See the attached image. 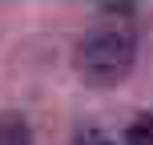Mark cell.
Here are the masks:
<instances>
[{"mask_svg": "<svg viewBox=\"0 0 153 145\" xmlns=\"http://www.w3.org/2000/svg\"><path fill=\"white\" fill-rule=\"evenodd\" d=\"M137 61V32L129 24H101L76 45V73L89 85H117Z\"/></svg>", "mask_w": 153, "mask_h": 145, "instance_id": "1", "label": "cell"}, {"mask_svg": "<svg viewBox=\"0 0 153 145\" xmlns=\"http://www.w3.org/2000/svg\"><path fill=\"white\" fill-rule=\"evenodd\" d=\"M0 145H32V129L24 117H0Z\"/></svg>", "mask_w": 153, "mask_h": 145, "instance_id": "2", "label": "cell"}, {"mask_svg": "<svg viewBox=\"0 0 153 145\" xmlns=\"http://www.w3.org/2000/svg\"><path fill=\"white\" fill-rule=\"evenodd\" d=\"M125 145H153V117H137L125 133Z\"/></svg>", "mask_w": 153, "mask_h": 145, "instance_id": "3", "label": "cell"}, {"mask_svg": "<svg viewBox=\"0 0 153 145\" xmlns=\"http://www.w3.org/2000/svg\"><path fill=\"white\" fill-rule=\"evenodd\" d=\"M76 145H113V141L101 137V133H81V137H76Z\"/></svg>", "mask_w": 153, "mask_h": 145, "instance_id": "4", "label": "cell"}]
</instances>
